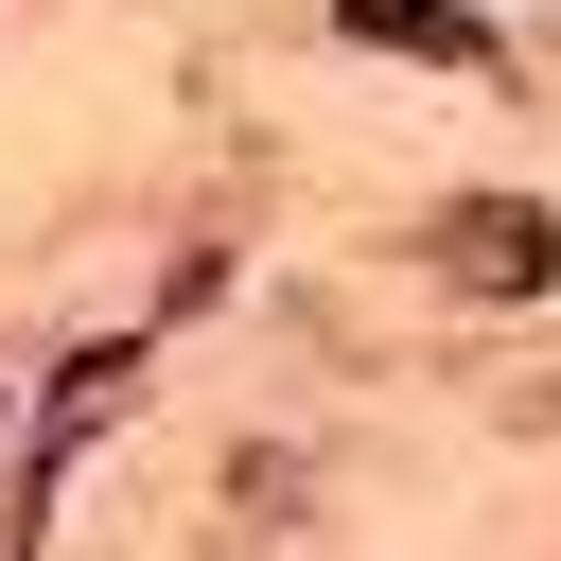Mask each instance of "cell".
Segmentation results:
<instances>
[{"instance_id":"6da1fadb","label":"cell","mask_w":561,"mask_h":561,"mask_svg":"<svg viewBox=\"0 0 561 561\" xmlns=\"http://www.w3.org/2000/svg\"><path fill=\"white\" fill-rule=\"evenodd\" d=\"M421 263L473 280V298H543L561 280V210L543 193H456V210H421Z\"/></svg>"},{"instance_id":"7a4b0ae2","label":"cell","mask_w":561,"mask_h":561,"mask_svg":"<svg viewBox=\"0 0 561 561\" xmlns=\"http://www.w3.org/2000/svg\"><path fill=\"white\" fill-rule=\"evenodd\" d=\"M333 18H351L368 53H438V70H491V35H473V18H438V0H333Z\"/></svg>"}]
</instances>
